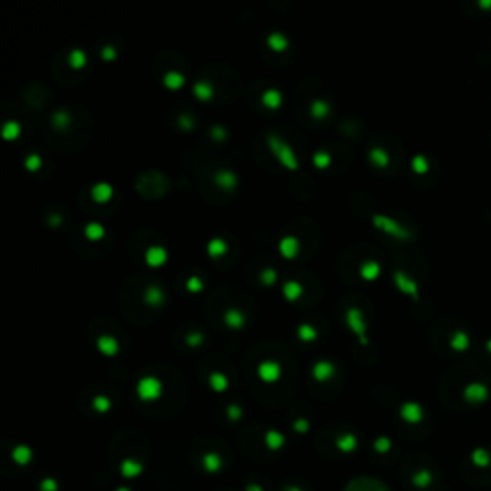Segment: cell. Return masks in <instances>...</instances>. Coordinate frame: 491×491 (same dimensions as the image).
Here are the masks:
<instances>
[{
	"label": "cell",
	"instance_id": "obj_28",
	"mask_svg": "<svg viewBox=\"0 0 491 491\" xmlns=\"http://www.w3.org/2000/svg\"><path fill=\"white\" fill-rule=\"evenodd\" d=\"M69 65H71L73 69H81V67H85L87 65V54L83 52V50H73L71 54H69Z\"/></svg>",
	"mask_w": 491,
	"mask_h": 491
},
{
	"label": "cell",
	"instance_id": "obj_39",
	"mask_svg": "<svg viewBox=\"0 0 491 491\" xmlns=\"http://www.w3.org/2000/svg\"><path fill=\"white\" fill-rule=\"evenodd\" d=\"M25 165H27L29 171H39L41 165H43V159H41V156H37V154H31L29 158H27V161H25Z\"/></svg>",
	"mask_w": 491,
	"mask_h": 491
},
{
	"label": "cell",
	"instance_id": "obj_42",
	"mask_svg": "<svg viewBox=\"0 0 491 491\" xmlns=\"http://www.w3.org/2000/svg\"><path fill=\"white\" fill-rule=\"evenodd\" d=\"M202 340H203V336L200 332H192L184 338V342H186L188 346H198V344H202Z\"/></svg>",
	"mask_w": 491,
	"mask_h": 491
},
{
	"label": "cell",
	"instance_id": "obj_18",
	"mask_svg": "<svg viewBox=\"0 0 491 491\" xmlns=\"http://www.w3.org/2000/svg\"><path fill=\"white\" fill-rule=\"evenodd\" d=\"M261 102H263V106L269 108V110H278L280 104H282V94H280L278 90H275V88H269V90L263 92Z\"/></svg>",
	"mask_w": 491,
	"mask_h": 491
},
{
	"label": "cell",
	"instance_id": "obj_21",
	"mask_svg": "<svg viewBox=\"0 0 491 491\" xmlns=\"http://www.w3.org/2000/svg\"><path fill=\"white\" fill-rule=\"evenodd\" d=\"M401 417L409 422H419L422 419V409L417 403H405L401 407Z\"/></svg>",
	"mask_w": 491,
	"mask_h": 491
},
{
	"label": "cell",
	"instance_id": "obj_47",
	"mask_svg": "<svg viewBox=\"0 0 491 491\" xmlns=\"http://www.w3.org/2000/svg\"><path fill=\"white\" fill-rule=\"evenodd\" d=\"M229 417H232V419H238V417H240V409L232 405L231 409H229Z\"/></svg>",
	"mask_w": 491,
	"mask_h": 491
},
{
	"label": "cell",
	"instance_id": "obj_41",
	"mask_svg": "<svg viewBox=\"0 0 491 491\" xmlns=\"http://www.w3.org/2000/svg\"><path fill=\"white\" fill-rule=\"evenodd\" d=\"M186 290L188 292H192V294H198V292L202 290V280H200L198 276H190L186 280Z\"/></svg>",
	"mask_w": 491,
	"mask_h": 491
},
{
	"label": "cell",
	"instance_id": "obj_32",
	"mask_svg": "<svg viewBox=\"0 0 491 491\" xmlns=\"http://www.w3.org/2000/svg\"><path fill=\"white\" fill-rule=\"evenodd\" d=\"M265 441H267V445L271 449H278V447H282V443H284V435L278 432H267Z\"/></svg>",
	"mask_w": 491,
	"mask_h": 491
},
{
	"label": "cell",
	"instance_id": "obj_35",
	"mask_svg": "<svg viewBox=\"0 0 491 491\" xmlns=\"http://www.w3.org/2000/svg\"><path fill=\"white\" fill-rule=\"evenodd\" d=\"M313 161H315V165H317L318 169H326V167L330 165L332 158H330V154H328V152H317V154H315V158H313Z\"/></svg>",
	"mask_w": 491,
	"mask_h": 491
},
{
	"label": "cell",
	"instance_id": "obj_2",
	"mask_svg": "<svg viewBox=\"0 0 491 491\" xmlns=\"http://www.w3.org/2000/svg\"><path fill=\"white\" fill-rule=\"evenodd\" d=\"M372 225H374L380 232L388 234V236L395 238V240H411V238H413V232L409 231L405 225H401L399 221H395V219H391V217H388V215L376 213V215L372 217Z\"/></svg>",
	"mask_w": 491,
	"mask_h": 491
},
{
	"label": "cell",
	"instance_id": "obj_13",
	"mask_svg": "<svg viewBox=\"0 0 491 491\" xmlns=\"http://www.w3.org/2000/svg\"><path fill=\"white\" fill-rule=\"evenodd\" d=\"M215 184L221 190H234L238 186V177L229 171V169H221L219 173L215 175Z\"/></svg>",
	"mask_w": 491,
	"mask_h": 491
},
{
	"label": "cell",
	"instance_id": "obj_52",
	"mask_svg": "<svg viewBox=\"0 0 491 491\" xmlns=\"http://www.w3.org/2000/svg\"><path fill=\"white\" fill-rule=\"evenodd\" d=\"M382 447L384 449L388 447V439H380V441H378V449H382Z\"/></svg>",
	"mask_w": 491,
	"mask_h": 491
},
{
	"label": "cell",
	"instance_id": "obj_9",
	"mask_svg": "<svg viewBox=\"0 0 491 491\" xmlns=\"http://www.w3.org/2000/svg\"><path fill=\"white\" fill-rule=\"evenodd\" d=\"M464 399L470 401V403H480V401H486L488 399V388L482 384V382H470L466 388H464Z\"/></svg>",
	"mask_w": 491,
	"mask_h": 491
},
{
	"label": "cell",
	"instance_id": "obj_5",
	"mask_svg": "<svg viewBox=\"0 0 491 491\" xmlns=\"http://www.w3.org/2000/svg\"><path fill=\"white\" fill-rule=\"evenodd\" d=\"M393 282H395V286H397V290H399L401 294L413 298V300H419L420 298L417 280H415L411 275H407L405 271H395V273H393Z\"/></svg>",
	"mask_w": 491,
	"mask_h": 491
},
{
	"label": "cell",
	"instance_id": "obj_31",
	"mask_svg": "<svg viewBox=\"0 0 491 491\" xmlns=\"http://www.w3.org/2000/svg\"><path fill=\"white\" fill-rule=\"evenodd\" d=\"M85 234H87L90 240H100L106 232H104V227H102L100 223H90V225H87V229H85Z\"/></svg>",
	"mask_w": 491,
	"mask_h": 491
},
{
	"label": "cell",
	"instance_id": "obj_20",
	"mask_svg": "<svg viewBox=\"0 0 491 491\" xmlns=\"http://www.w3.org/2000/svg\"><path fill=\"white\" fill-rule=\"evenodd\" d=\"M112 196H114V188L110 186V184H106V183H100V184H96V186L92 188V198L98 203L110 202Z\"/></svg>",
	"mask_w": 491,
	"mask_h": 491
},
{
	"label": "cell",
	"instance_id": "obj_4",
	"mask_svg": "<svg viewBox=\"0 0 491 491\" xmlns=\"http://www.w3.org/2000/svg\"><path fill=\"white\" fill-rule=\"evenodd\" d=\"M346 324L351 332L357 336V340L361 342L363 346L368 344V338H367V322L363 318V311L357 307H349L346 313Z\"/></svg>",
	"mask_w": 491,
	"mask_h": 491
},
{
	"label": "cell",
	"instance_id": "obj_3",
	"mask_svg": "<svg viewBox=\"0 0 491 491\" xmlns=\"http://www.w3.org/2000/svg\"><path fill=\"white\" fill-rule=\"evenodd\" d=\"M161 393H163V384L156 376H142L136 382V395L142 401H156L161 397Z\"/></svg>",
	"mask_w": 491,
	"mask_h": 491
},
{
	"label": "cell",
	"instance_id": "obj_55",
	"mask_svg": "<svg viewBox=\"0 0 491 491\" xmlns=\"http://www.w3.org/2000/svg\"><path fill=\"white\" fill-rule=\"evenodd\" d=\"M119 491H127V490H119Z\"/></svg>",
	"mask_w": 491,
	"mask_h": 491
},
{
	"label": "cell",
	"instance_id": "obj_19",
	"mask_svg": "<svg viewBox=\"0 0 491 491\" xmlns=\"http://www.w3.org/2000/svg\"><path fill=\"white\" fill-rule=\"evenodd\" d=\"M382 273V267H380V263L374 259L370 261H365L361 267V276L365 280H376L378 276Z\"/></svg>",
	"mask_w": 491,
	"mask_h": 491
},
{
	"label": "cell",
	"instance_id": "obj_1",
	"mask_svg": "<svg viewBox=\"0 0 491 491\" xmlns=\"http://www.w3.org/2000/svg\"><path fill=\"white\" fill-rule=\"evenodd\" d=\"M267 144L271 148L273 156L280 161L282 167H286L288 171H298V169H300L298 156H296V152L290 148L288 142H284V140H282L280 136H276V134H269V136H267Z\"/></svg>",
	"mask_w": 491,
	"mask_h": 491
},
{
	"label": "cell",
	"instance_id": "obj_49",
	"mask_svg": "<svg viewBox=\"0 0 491 491\" xmlns=\"http://www.w3.org/2000/svg\"><path fill=\"white\" fill-rule=\"evenodd\" d=\"M296 428H298L300 432H305V430L309 428V424H307L305 420H298V422H296Z\"/></svg>",
	"mask_w": 491,
	"mask_h": 491
},
{
	"label": "cell",
	"instance_id": "obj_6",
	"mask_svg": "<svg viewBox=\"0 0 491 491\" xmlns=\"http://www.w3.org/2000/svg\"><path fill=\"white\" fill-rule=\"evenodd\" d=\"M280 372H282L280 365L276 361H273V359H265V361L259 363V367H257V376H259L263 382H267V384L276 382V380L280 378Z\"/></svg>",
	"mask_w": 491,
	"mask_h": 491
},
{
	"label": "cell",
	"instance_id": "obj_40",
	"mask_svg": "<svg viewBox=\"0 0 491 491\" xmlns=\"http://www.w3.org/2000/svg\"><path fill=\"white\" fill-rule=\"evenodd\" d=\"M261 282H263L265 286L275 284L276 282V271H273V269H265V271L261 273Z\"/></svg>",
	"mask_w": 491,
	"mask_h": 491
},
{
	"label": "cell",
	"instance_id": "obj_29",
	"mask_svg": "<svg viewBox=\"0 0 491 491\" xmlns=\"http://www.w3.org/2000/svg\"><path fill=\"white\" fill-rule=\"evenodd\" d=\"M209 384H211V388L215 391H225L227 386H229V380H227V376L221 374V372H213V374L209 376Z\"/></svg>",
	"mask_w": 491,
	"mask_h": 491
},
{
	"label": "cell",
	"instance_id": "obj_16",
	"mask_svg": "<svg viewBox=\"0 0 491 491\" xmlns=\"http://www.w3.org/2000/svg\"><path fill=\"white\" fill-rule=\"evenodd\" d=\"M144 302L148 305H154V307H159V305L165 302V292L159 288V286H148L144 292Z\"/></svg>",
	"mask_w": 491,
	"mask_h": 491
},
{
	"label": "cell",
	"instance_id": "obj_33",
	"mask_svg": "<svg viewBox=\"0 0 491 491\" xmlns=\"http://www.w3.org/2000/svg\"><path fill=\"white\" fill-rule=\"evenodd\" d=\"M142 470V466L140 464H136V462H130V461H125L121 464V474L123 476H136L138 472Z\"/></svg>",
	"mask_w": 491,
	"mask_h": 491
},
{
	"label": "cell",
	"instance_id": "obj_45",
	"mask_svg": "<svg viewBox=\"0 0 491 491\" xmlns=\"http://www.w3.org/2000/svg\"><path fill=\"white\" fill-rule=\"evenodd\" d=\"M116 50L112 48V46H106L104 50H102V58L104 60H108V61H112V60H116Z\"/></svg>",
	"mask_w": 491,
	"mask_h": 491
},
{
	"label": "cell",
	"instance_id": "obj_17",
	"mask_svg": "<svg viewBox=\"0 0 491 491\" xmlns=\"http://www.w3.org/2000/svg\"><path fill=\"white\" fill-rule=\"evenodd\" d=\"M267 44H269V48H271V50H275V52H284V50L290 46L288 37H286V35H282V33H278V31L271 33V35L267 37Z\"/></svg>",
	"mask_w": 491,
	"mask_h": 491
},
{
	"label": "cell",
	"instance_id": "obj_25",
	"mask_svg": "<svg viewBox=\"0 0 491 491\" xmlns=\"http://www.w3.org/2000/svg\"><path fill=\"white\" fill-rule=\"evenodd\" d=\"M207 253L211 255V257H219V255H223V253H227V242L223 240V238H213L209 246H207Z\"/></svg>",
	"mask_w": 491,
	"mask_h": 491
},
{
	"label": "cell",
	"instance_id": "obj_11",
	"mask_svg": "<svg viewBox=\"0 0 491 491\" xmlns=\"http://www.w3.org/2000/svg\"><path fill=\"white\" fill-rule=\"evenodd\" d=\"M449 347L453 351H457V353H464L470 347V336L464 330H455L449 336Z\"/></svg>",
	"mask_w": 491,
	"mask_h": 491
},
{
	"label": "cell",
	"instance_id": "obj_50",
	"mask_svg": "<svg viewBox=\"0 0 491 491\" xmlns=\"http://www.w3.org/2000/svg\"><path fill=\"white\" fill-rule=\"evenodd\" d=\"M181 127H184V129H192L194 125L190 123V119H188V117H181Z\"/></svg>",
	"mask_w": 491,
	"mask_h": 491
},
{
	"label": "cell",
	"instance_id": "obj_54",
	"mask_svg": "<svg viewBox=\"0 0 491 491\" xmlns=\"http://www.w3.org/2000/svg\"><path fill=\"white\" fill-rule=\"evenodd\" d=\"M288 491H298V490H288Z\"/></svg>",
	"mask_w": 491,
	"mask_h": 491
},
{
	"label": "cell",
	"instance_id": "obj_15",
	"mask_svg": "<svg viewBox=\"0 0 491 491\" xmlns=\"http://www.w3.org/2000/svg\"><path fill=\"white\" fill-rule=\"evenodd\" d=\"M368 159H370V163L378 167V169H386L388 165H390V154L384 150V148H380V146H374L370 152H368Z\"/></svg>",
	"mask_w": 491,
	"mask_h": 491
},
{
	"label": "cell",
	"instance_id": "obj_23",
	"mask_svg": "<svg viewBox=\"0 0 491 491\" xmlns=\"http://www.w3.org/2000/svg\"><path fill=\"white\" fill-rule=\"evenodd\" d=\"M411 167L417 175H426L430 171V163H428V158L424 154H417L413 161H411Z\"/></svg>",
	"mask_w": 491,
	"mask_h": 491
},
{
	"label": "cell",
	"instance_id": "obj_7",
	"mask_svg": "<svg viewBox=\"0 0 491 491\" xmlns=\"http://www.w3.org/2000/svg\"><path fill=\"white\" fill-rule=\"evenodd\" d=\"M223 320H225V324H227L229 328H232V330H240V328H244L246 324H247V315H246L242 309H238V307H231V309L225 311Z\"/></svg>",
	"mask_w": 491,
	"mask_h": 491
},
{
	"label": "cell",
	"instance_id": "obj_34",
	"mask_svg": "<svg viewBox=\"0 0 491 491\" xmlns=\"http://www.w3.org/2000/svg\"><path fill=\"white\" fill-rule=\"evenodd\" d=\"M355 443H357V439H355V435H344V437H340L338 441H336V445L342 449V451H351V449H355Z\"/></svg>",
	"mask_w": 491,
	"mask_h": 491
},
{
	"label": "cell",
	"instance_id": "obj_46",
	"mask_svg": "<svg viewBox=\"0 0 491 491\" xmlns=\"http://www.w3.org/2000/svg\"><path fill=\"white\" fill-rule=\"evenodd\" d=\"M211 132H213V136H221V140H225V136H227V130L221 129V127H213Z\"/></svg>",
	"mask_w": 491,
	"mask_h": 491
},
{
	"label": "cell",
	"instance_id": "obj_22",
	"mask_svg": "<svg viewBox=\"0 0 491 491\" xmlns=\"http://www.w3.org/2000/svg\"><path fill=\"white\" fill-rule=\"evenodd\" d=\"M330 104L324 100H315L311 104V108H309V114L315 117V119H322V117H326L330 114Z\"/></svg>",
	"mask_w": 491,
	"mask_h": 491
},
{
	"label": "cell",
	"instance_id": "obj_44",
	"mask_svg": "<svg viewBox=\"0 0 491 491\" xmlns=\"http://www.w3.org/2000/svg\"><path fill=\"white\" fill-rule=\"evenodd\" d=\"M54 127H58V129H61V127H67V116H65V114H61V112H58V114L54 116Z\"/></svg>",
	"mask_w": 491,
	"mask_h": 491
},
{
	"label": "cell",
	"instance_id": "obj_30",
	"mask_svg": "<svg viewBox=\"0 0 491 491\" xmlns=\"http://www.w3.org/2000/svg\"><path fill=\"white\" fill-rule=\"evenodd\" d=\"M194 94L200 100H211L213 98V88H211V85H207V83H198L194 87Z\"/></svg>",
	"mask_w": 491,
	"mask_h": 491
},
{
	"label": "cell",
	"instance_id": "obj_10",
	"mask_svg": "<svg viewBox=\"0 0 491 491\" xmlns=\"http://www.w3.org/2000/svg\"><path fill=\"white\" fill-rule=\"evenodd\" d=\"M96 347H98V351H100L102 355H106V357H116L117 353H119V342H117L114 336H98V340H96Z\"/></svg>",
	"mask_w": 491,
	"mask_h": 491
},
{
	"label": "cell",
	"instance_id": "obj_53",
	"mask_svg": "<svg viewBox=\"0 0 491 491\" xmlns=\"http://www.w3.org/2000/svg\"><path fill=\"white\" fill-rule=\"evenodd\" d=\"M486 349H488V353L491 355V338L488 340V342H486Z\"/></svg>",
	"mask_w": 491,
	"mask_h": 491
},
{
	"label": "cell",
	"instance_id": "obj_8",
	"mask_svg": "<svg viewBox=\"0 0 491 491\" xmlns=\"http://www.w3.org/2000/svg\"><path fill=\"white\" fill-rule=\"evenodd\" d=\"M300 240L294 238V236H284L278 240V253L284 257V259H296L298 253H300Z\"/></svg>",
	"mask_w": 491,
	"mask_h": 491
},
{
	"label": "cell",
	"instance_id": "obj_36",
	"mask_svg": "<svg viewBox=\"0 0 491 491\" xmlns=\"http://www.w3.org/2000/svg\"><path fill=\"white\" fill-rule=\"evenodd\" d=\"M2 134H4L6 140H14V138H17V134H19V125L14 123V121H10V123L2 129Z\"/></svg>",
	"mask_w": 491,
	"mask_h": 491
},
{
	"label": "cell",
	"instance_id": "obj_24",
	"mask_svg": "<svg viewBox=\"0 0 491 491\" xmlns=\"http://www.w3.org/2000/svg\"><path fill=\"white\" fill-rule=\"evenodd\" d=\"M163 83H165V87L171 88V90H179V88L184 85V77H183L181 73H177V71L165 73V77H163Z\"/></svg>",
	"mask_w": 491,
	"mask_h": 491
},
{
	"label": "cell",
	"instance_id": "obj_26",
	"mask_svg": "<svg viewBox=\"0 0 491 491\" xmlns=\"http://www.w3.org/2000/svg\"><path fill=\"white\" fill-rule=\"evenodd\" d=\"M318 332L309 324V322H304L300 328H298V338L302 340V342H313V340H317Z\"/></svg>",
	"mask_w": 491,
	"mask_h": 491
},
{
	"label": "cell",
	"instance_id": "obj_51",
	"mask_svg": "<svg viewBox=\"0 0 491 491\" xmlns=\"http://www.w3.org/2000/svg\"><path fill=\"white\" fill-rule=\"evenodd\" d=\"M43 490L46 491V490H56V486H54V482H43Z\"/></svg>",
	"mask_w": 491,
	"mask_h": 491
},
{
	"label": "cell",
	"instance_id": "obj_43",
	"mask_svg": "<svg viewBox=\"0 0 491 491\" xmlns=\"http://www.w3.org/2000/svg\"><path fill=\"white\" fill-rule=\"evenodd\" d=\"M94 409L100 411V413H104V411L110 409V401H108L106 397H96V399H94Z\"/></svg>",
	"mask_w": 491,
	"mask_h": 491
},
{
	"label": "cell",
	"instance_id": "obj_38",
	"mask_svg": "<svg viewBox=\"0 0 491 491\" xmlns=\"http://www.w3.org/2000/svg\"><path fill=\"white\" fill-rule=\"evenodd\" d=\"M14 459L19 462V464H25V462L31 459V451L27 447H23V445H21V447H17V449H14Z\"/></svg>",
	"mask_w": 491,
	"mask_h": 491
},
{
	"label": "cell",
	"instance_id": "obj_37",
	"mask_svg": "<svg viewBox=\"0 0 491 491\" xmlns=\"http://www.w3.org/2000/svg\"><path fill=\"white\" fill-rule=\"evenodd\" d=\"M205 468H207L209 472L219 470V468H221V459H219V455H213V453L205 455Z\"/></svg>",
	"mask_w": 491,
	"mask_h": 491
},
{
	"label": "cell",
	"instance_id": "obj_12",
	"mask_svg": "<svg viewBox=\"0 0 491 491\" xmlns=\"http://www.w3.org/2000/svg\"><path fill=\"white\" fill-rule=\"evenodd\" d=\"M313 378L318 380V382H326L328 378H332L336 374V368L330 361H317L313 365Z\"/></svg>",
	"mask_w": 491,
	"mask_h": 491
},
{
	"label": "cell",
	"instance_id": "obj_48",
	"mask_svg": "<svg viewBox=\"0 0 491 491\" xmlns=\"http://www.w3.org/2000/svg\"><path fill=\"white\" fill-rule=\"evenodd\" d=\"M478 8H482V10H491V0H480V2H478Z\"/></svg>",
	"mask_w": 491,
	"mask_h": 491
},
{
	"label": "cell",
	"instance_id": "obj_14",
	"mask_svg": "<svg viewBox=\"0 0 491 491\" xmlns=\"http://www.w3.org/2000/svg\"><path fill=\"white\" fill-rule=\"evenodd\" d=\"M165 261H167V251L161 246H152L146 251V263L150 267H161V265H165Z\"/></svg>",
	"mask_w": 491,
	"mask_h": 491
},
{
	"label": "cell",
	"instance_id": "obj_27",
	"mask_svg": "<svg viewBox=\"0 0 491 491\" xmlns=\"http://www.w3.org/2000/svg\"><path fill=\"white\" fill-rule=\"evenodd\" d=\"M302 294H304L302 284H298V282H286L284 284V296L290 302H296L298 298H302Z\"/></svg>",
	"mask_w": 491,
	"mask_h": 491
}]
</instances>
